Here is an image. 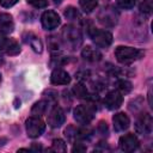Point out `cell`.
<instances>
[{
	"label": "cell",
	"mask_w": 153,
	"mask_h": 153,
	"mask_svg": "<svg viewBox=\"0 0 153 153\" xmlns=\"http://www.w3.org/2000/svg\"><path fill=\"white\" fill-rule=\"evenodd\" d=\"M62 42L63 44L71 49H78L82 43V36L80 30L74 25H66L62 29Z\"/></svg>",
	"instance_id": "6da1fadb"
},
{
	"label": "cell",
	"mask_w": 153,
	"mask_h": 153,
	"mask_svg": "<svg viewBox=\"0 0 153 153\" xmlns=\"http://www.w3.org/2000/svg\"><path fill=\"white\" fill-rule=\"evenodd\" d=\"M142 51L136 49V48H131V47H123L120 45L115 49V57L120 63L123 65H129L134 61H136L137 59H140L142 56Z\"/></svg>",
	"instance_id": "7a4b0ae2"
},
{
	"label": "cell",
	"mask_w": 153,
	"mask_h": 153,
	"mask_svg": "<svg viewBox=\"0 0 153 153\" xmlns=\"http://www.w3.org/2000/svg\"><path fill=\"white\" fill-rule=\"evenodd\" d=\"M74 118L80 124H88L96 115V109L93 105H78L73 111Z\"/></svg>",
	"instance_id": "3957f363"
},
{
	"label": "cell",
	"mask_w": 153,
	"mask_h": 153,
	"mask_svg": "<svg viewBox=\"0 0 153 153\" xmlns=\"http://www.w3.org/2000/svg\"><path fill=\"white\" fill-rule=\"evenodd\" d=\"M25 128H26L27 136L35 139V137H38V136H41L43 134V131L45 129V124L41 120V117L32 116V117H30V118L26 120Z\"/></svg>",
	"instance_id": "277c9868"
},
{
	"label": "cell",
	"mask_w": 153,
	"mask_h": 153,
	"mask_svg": "<svg viewBox=\"0 0 153 153\" xmlns=\"http://www.w3.org/2000/svg\"><path fill=\"white\" fill-rule=\"evenodd\" d=\"M88 35L91 36L94 44L102 48H108L112 43V35L106 30H98L94 27H91L88 30Z\"/></svg>",
	"instance_id": "5b68a950"
},
{
	"label": "cell",
	"mask_w": 153,
	"mask_h": 153,
	"mask_svg": "<svg viewBox=\"0 0 153 153\" xmlns=\"http://www.w3.org/2000/svg\"><path fill=\"white\" fill-rule=\"evenodd\" d=\"M153 121L149 114H142L135 122V130L141 135H149L152 133Z\"/></svg>",
	"instance_id": "8992f818"
},
{
	"label": "cell",
	"mask_w": 153,
	"mask_h": 153,
	"mask_svg": "<svg viewBox=\"0 0 153 153\" xmlns=\"http://www.w3.org/2000/svg\"><path fill=\"white\" fill-rule=\"evenodd\" d=\"M41 22H42V26L45 30H53V29H56L60 25L61 19H60V16L55 11L48 10L42 14Z\"/></svg>",
	"instance_id": "52a82bcc"
},
{
	"label": "cell",
	"mask_w": 153,
	"mask_h": 153,
	"mask_svg": "<svg viewBox=\"0 0 153 153\" xmlns=\"http://www.w3.org/2000/svg\"><path fill=\"white\" fill-rule=\"evenodd\" d=\"M123 102V97L122 93L118 91H110L105 94L104 97V105L109 109V110H116L122 105Z\"/></svg>",
	"instance_id": "ba28073f"
},
{
	"label": "cell",
	"mask_w": 153,
	"mask_h": 153,
	"mask_svg": "<svg viewBox=\"0 0 153 153\" xmlns=\"http://www.w3.org/2000/svg\"><path fill=\"white\" fill-rule=\"evenodd\" d=\"M63 122H65V112L60 106L55 105L48 115V124L51 128H59L63 124Z\"/></svg>",
	"instance_id": "9c48e42d"
},
{
	"label": "cell",
	"mask_w": 153,
	"mask_h": 153,
	"mask_svg": "<svg viewBox=\"0 0 153 153\" xmlns=\"http://www.w3.org/2000/svg\"><path fill=\"white\" fill-rule=\"evenodd\" d=\"M118 146L123 152H133L139 147V140L134 134H126L120 137Z\"/></svg>",
	"instance_id": "30bf717a"
},
{
	"label": "cell",
	"mask_w": 153,
	"mask_h": 153,
	"mask_svg": "<svg viewBox=\"0 0 153 153\" xmlns=\"http://www.w3.org/2000/svg\"><path fill=\"white\" fill-rule=\"evenodd\" d=\"M117 16H118L117 12H116L112 7L108 6V7H104V8L102 10V12H100L99 16H98V19H99V22H100L102 24L111 26V25L116 24V22H117Z\"/></svg>",
	"instance_id": "8fae6325"
},
{
	"label": "cell",
	"mask_w": 153,
	"mask_h": 153,
	"mask_svg": "<svg viewBox=\"0 0 153 153\" xmlns=\"http://www.w3.org/2000/svg\"><path fill=\"white\" fill-rule=\"evenodd\" d=\"M50 81L54 85H67L71 82V76L66 71L61 68H55L51 73Z\"/></svg>",
	"instance_id": "7c38bea8"
},
{
	"label": "cell",
	"mask_w": 153,
	"mask_h": 153,
	"mask_svg": "<svg viewBox=\"0 0 153 153\" xmlns=\"http://www.w3.org/2000/svg\"><path fill=\"white\" fill-rule=\"evenodd\" d=\"M112 122H114V129L116 131H124L126 129H128L130 121L129 117L124 114V112H118L112 117Z\"/></svg>",
	"instance_id": "4fadbf2b"
},
{
	"label": "cell",
	"mask_w": 153,
	"mask_h": 153,
	"mask_svg": "<svg viewBox=\"0 0 153 153\" xmlns=\"http://www.w3.org/2000/svg\"><path fill=\"white\" fill-rule=\"evenodd\" d=\"M14 29V23L12 19V16L8 13H0V33L7 35L11 33Z\"/></svg>",
	"instance_id": "5bb4252c"
},
{
	"label": "cell",
	"mask_w": 153,
	"mask_h": 153,
	"mask_svg": "<svg viewBox=\"0 0 153 153\" xmlns=\"http://www.w3.org/2000/svg\"><path fill=\"white\" fill-rule=\"evenodd\" d=\"M81 56L84 60L88 61V62H98L102 60V54L98 49L92 48L91 45H86L82 50H81Z\"/></svg>",
	"instance_id": "9a60e30c"
},
{
	"label": "cell",
	"mask_w": 153,
	"mask_h": 153,
	"mask_svg": "<svg viewBox=\"0 0 153 153\" xmlns=\"http://www.w3.org/2000/svg\"><path fill=\"white\" fill-rule=\"evenodd\" d=\"M23 38H24V41L31 47V49L35 51V53H42V50H43V45H42V42H41V39H39V37H37L35 33H32V32H26V33H24V36H23Z\"/></svg>",
	"instance_id": "2e32d148"
},
{
	"label": "cell",
	"mask_w": 153,
	"mask_h": 153,
	"mask_svg": "<svg viewBox=\"0 0 153 153\" xmlns=\"http://www.w3.org/2000/svg\"><path fill=\"white\" fill-rule=\"evenodd\" d=\"M47 109H48V102H45V100H39V102L35 103V105L32 106V109H31V114H32L33 116H38V117H41L42 115L45 114Z\"/></svg>",
	"instance_id": "e0dca14e"
},
{
	"label": "cell",
	"mask_w": 153,
	"mask_h": 153,
	"mask_svg": "<svg viewBox=\"0 0 153 153\" xmlns=\"http://www.w3.org/2000/svg\"><path fill=\"white\" fill-rule=\"evenodd\" d=\"M5 51H6L7 55H17V54L20 53V47H19V44L14 39L8 38L7 44L5 47Z\"/></svg>",
	"instance_id": "ac0fdd59"
},
{
	"label": "cell",
	"mask_w": 153,
	"mask_h": 153,
	"mask_svg": "<svg viewBox=\"0 0 153 153\" xmlns=\"http://www.w3.org/2000/svg\"><path fill=\"white\" fill-rule=\"evenodd\" d=\"M73 93L76 98H87L88 97V91H87V87L82 84V82H79L76 84L74 87H73Z\"/></svg>",
	"instance_id": "d6986e66"
},
{
	"label": "cell",
	"mask_w": 153,
	"mask_h": 153,
	"mask_svg": "<svg viewBox=\"0 0 153 153\" xmlns=\"http://www.w3.org/2000/svg\"><path fill=\"white\" fill-rule=\"evenodd\" d=\"M79 4L81 6V8L84 10V12H92L96 7H97V0H79Z\"/></svg>",
	"instance_id": "ffe728a7"
},
{
	"label": "cell",
	"mask_w": 153,
	"mask_h": 153,
	"mask_svg": "<svg viewBox=\"0 0 153 153\" xmlns=\"http://www.w3.org/2000/svg\"><path fill=\"white\" fill-rule=\"evenodd\" d=\"M116 86H117V88H118V91H120L121 93H129V92L131 91V88H133L131 82L128 81V80H124V79L118 80V81L116 82Z\"/></svg>",
	"instance_id": "44dd1931"
},
{
	"label": "cell",
	"mask_w": 153,
	"mask_h": 153,
	"mask_svg": "<svg viewBox=\"0 0 153 153\" xmlns=\"http://www.w3.org/2000/svg\"><path fill=\"white\" fill-rule=\"evenodd\" d=\"M63 14L67 19H71V20H76V19H80L81 16L79 13V11L74 7H67L65 11H63Z\"/></svg>",
	"instance_id": "7402d4cb"
},
{
	"label": "cell",
	"mask_w": 153,
	"mask_h": 153,
	"mask_svg": "<svg viewBox=\"0 0 153 153\" xmlns=\"http://www.w3.org/2000/svg\"><path fill=\"white\" fill-rule=\"evenodd\" d=\"M51 151L54 152H57V153H62V152H66L67 151V147H66V143L61 140V139H55L51 143Z\"/></svg>",
	"instance_id": "603a6c76"
},
{
	"label": "cell",
	"mask_w": 153,
	"mask_h": 153,
	"mask_svg": "<svg viewBox=\"0 0 153 153\" xmlns=\"http://www.w3.org/2000/svg\"><path fill=\"white\" fill-rule=\"evenodd\" d=\"M48 47L51 49V50H59L61 48V42L55 37V36H50L48 38Z\"/></svg>",
	"instance_id": "cb8c5ba5"
},
{
	"label": "cell",
	"mask_w": 153,
	"mask_h": 153,
	"mask_svg": "<svg viewBox=\"0 0 153 153\" xmlns=\"http://www.w3.org/2000/svg\"><path fill=\"white\" fill-rule=\"evenodd\" d=\"M136 0H117V4L120 7L124 8V10H130L135 6Z\"/></svg>",
	"instance_id": "d4e9b609"
},
{
	"label": "cell",
	"mask_w": 153,
	"mask_h": 153,
	"mask_svg": "<svg viewBox=\"0 0 153 153\" xmlns=\"http://www.w3.org/2000/svg\"><path fill=\"white\" fill-rule=\"evenodd\" d=\"M27 4H30L31 6L33 7H38V8H42V7H45L48 5V0H26Z\"/></svg>",
	"instance_id": "484cf974"
},
{
	"label": "cell",
	"mask_w": 153,
	"mask_h": 153,
	"mask_svg": "<svg viewBox=\"0 0 153 153\" xmlns=\"http://www.w3.org/2000/svg\"><path fill=\"white\" fill-rule=\"evenodd\" d=\"M19 0H0V5L2 7H12L13 5H16Z\"/></svg>",
	"instance_id": "4316f807"
},
{
	"label": "cell",
	"mask_w": 153,
	"mask_h": 153,
	"mask_svg": "<svg viewBox=\"0 0 153 153\" xmlns=\"http://www.w3.org/2000/svg\"><path fill=\"white\" fill-rule=\"evenodd\" d=\"M140 10H141L142 12H146V13H149V12H151V10H152V6H151V2H148V1H145L143 4H141V6H140Z\"/></svg>",
	"instance_id": "83f0119b"
},
{
	"label": "cell",
	"mask_w": 153,
	"mask_h": 153,
	"mask_svg": "<svg viewBox=\"0 0 153 153\" xmlns=\"http://www.w3.org/2000/svg\"><path fill=\"white\" fill-rule=\"evenodd\" d=\"M72 151L73 152H85L86 151V147L84 145H81V143H76V145H74V147L72 148Z\"/></svg>",
	"instance_id": "f1b7e54d"
},
{
	"label": "cell",
	"mask_w": 153,
	"mask_h": 153,
	"mask_svg": "<svg viewBox=\"0 0 153 153\" xmlns=\"http://www.w3.org/2000/svg\"><path fill=\"white\" fill-rule=\"evenodd\" d=\"M7 41H8V38H6V37H4L2 35H0V48L5 49V47H6V44H7Z\"/></svg>",
	"instance_id": "f546056e"
},
{
	"label": "cell",
	"mask_w": 153,
	"mask_h": 153,
	"mask_svg": "<svg viewBox=\"0 0 153 153\" xmlns=\"http://www.w3.org/2000/svg\"><path fill=\"white\" fill-rule=\"evenodd\" d=\"M6 142H7V139L6 137H0V148L4 147L6 145Z\"/></svg>",
	"instance_id": "4dcf8cb0"
},
{
	"label": "cell",
	"mask_w": 153,
	"mask_h": 153,
	"mask_svg": "<svg viewBox=\"0 0 153 153\" xmlns=\"http://www.w3.org/2000/svg\"><path fill=\"white\" fill-rule=\"evenodd\" d=\"M31 149H32V151H42L43 148H42V146H39V145H38V146H37V145H33V146L31 147Z\"/></svg>",
	"instance_id": "1f68e13d"
},
{
	"label": "cell",
	"mask_w": 153,
	"mask_h": 153,
	"mask_svg": "<svg viewBox=\"0 0 153 153\" xmlns=\"http://www.w3.org/2000/svg\"><path fill=\"white\" fill-rule=\"evenodd\" d=\"M2 61H4V59H2V56H1V54H0V63H2Z\"/></svg>",
	"instance_id": "d6a6232c"
},
{
	"label": "cell",
	"mask_w": 153,
	"mask_h": 153,
	"mask_svg": "<svg viewBox=\"0 0 153 153\" xmlns=\"http://www.w3.org/2000/svg\"><path fill=\"white\" fill-rule=\"evenodd\" d=\"M0 81H1V74H0Z\"/></svg>",
	"instance_id": "836d02e7"
}]
</instances>
